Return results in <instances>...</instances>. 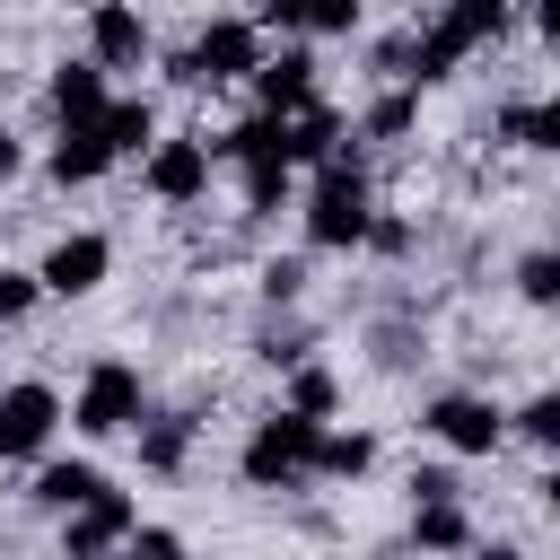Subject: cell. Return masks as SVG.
Segmentation results:
<instances>
[{
	"instance_id": "cell-1",
	"label": "cell",
	"mask_w": 560,
	"mask_h": 560,
	"mask_svg": "<svg viewBox=\"0 0 560 560\" xmlns=\"http://www.w3.org/2000/svg\"><path fill=\"white\" fill-rule=\"evenodd\" d=\"M315 446H324V420H306V411H271V420H254V438H245V481L254 490H298L306 472H315Z\"/></svg>"
},
{
	"instance_id": "cell-2",
	"label": "cell",
	"mask_w": 560,
	"mask_h": 560,
	"mask_svg": "<svg viewBox=\"0 0 560 560\" xmlns=\"http://www.w3.org/2000/svg\"><path fill=\"white\" fill-rule=\"evenodd\" d=\"M368 175H359V158H324V175H315V192H306V236L315 245H368Z\"/></svg>"
},
{
	"instance_id": "cell-3",
	"label": "cell",
	"mask_w": 560,
	"mask_h": 560,
	"mask_svg": "<svg viewBox=\"0 0 560 560\" xmlns=\"http://www.w3.org/2000/svg\"><path fill=\"white\" fill-rule=\"evenodd\" d=\"M508 26V0H446V18L429 35H411V79H446L472 44H490Z\"/></svg>"
},
{
	"instance_id": "cell-4",
	"label": "cell",
	"mask_w": 560,
	"mask_h": 560,
	"mask_svg": "<svg viewBox=\"0 0 560 560\" xmlns=\"http://www.w3.org/2000/svg\"><path fill=\"white\" fill-rule=\"evenodd\" d=\"M262 70V26L254 18H210L192 35V52H175V79L192 88H219V79H254Z\"/></svg>"
},
{
	"instance_id": "cell-5",
	"label": "cell",
	"mask_w": 560,
	"mask_h": 560,
	"mask_svg": "<svg viewBox=\"0 0 560 560\" xmlns=\"http://www.w3.org/2000/svg\"><path fill=\"white\" fill-rule=\"evenodd\" d=\"M88 438H122V429H140V368H122V359H96L88 368V385H79V411H70Z\"/></svg>"
},
{
	"instance_id": "cell-6",
	"label": "cell",
	"mask_w": 560,
	"mask_h": 560,
	"mask_svg": "<svg viewBox=\"0 0 560 560\" xmlns=\"http://www.w3.org/2000/svg\"><path fill=\"white\" fill-rule=\"evenodd\" d=\"M52 420H61V394L52 385H9L0 394V455L9 464H26V455H44V438H52Z\"/></svg>"
},
{
	"instance_id": "cell-7",
	"label": "cell",
	"mask_w": 560,
	"mask_h": 560,
	"mask_svg": "<svg viewBox=\"0 0 560 560\" xmlns=\"http://www.w3.org/2000/svg\"><path fill=\"white\" fill-rule=\"evenodd\" d=\"M88 61H105V70H140L149 61V26H140L131 0H96L88 9Z\"/></svg>"
},
{
	"instance_id": "cell-8",
	"label": "cell",
	"mask_w": 560,
	"mask_h": 560,
	"mask_svg": "<svg viewBox=\"0 0 560 560\" xmlns=\"http://www.w3.org/2000/svg\"><path fill=\"white\" fill-rule=\"evenodd\" d=\"M429 429H438L455 455H490V446L508 438L499 402H481V394H438V402H429Z\"/></svg>"
},
{
	"instance_id": "cell-9",
	"label": "cell",
	"mask_w": 560,
	"mask_h": 560,
	"mask_svg": "<svg viewBox=\"0 0 560 560\" xmlns=\"http://www.w3.org/2000/svg\"><path fill=\"white\" fill-rule=\"evenodd\" d=\"M122 534H131V499H122V490H96L88 508H70V525H61V560H105Z\"/></svg>"
},
{
	"instance_id": "cell-10",
	"label": "cell",
	"mask_w": 560,
	"mask_h": 560,
	"mask_svg": "<svg viewBox=\"0 0 560 560\" xmlns=\"http://www.w3.org/2000/svg\"><path fill=\"white\" fill-rule=\"evenodd\" d=\"M105 262H114V245H105L96 228H79V236H61V245L44 254V271H35V280H44L52 298H88V289L105 280Z\"/></svg>"
},
{
	"instance_id": "cell-11",
	"label": "cell",
	"mask_w": 560,
	"mask_h": 560,
	"mask_svg": "<svg viewBox=\"0 0 560 560\" xmlns=\"http://www.w3.org/2000/svg\"><path fill=\"white\" fill-rule=\"evenodd\" d=\"M149 192L158 201H201L210 192V140H158L149 149Z\"/></svg>"
},
{
	"instance_id": "cell-12",
	"label": "cell",
	"mask_w": 560,
	"mask_h": 560,
	"mask_svg": "<svg viewBox=\"0 0 560 560\" xmlns=\"http://www.w3.org/2000/svg\"><path fill=\"white\" fill-rule=\"evenodd\" d=\"M254 96H262V114H298V105H315V52H262V70H254Z\"/></svg>"
},
{
	"instance_id": "cell-13",
	"label": "cell",
	"mask_w": 560,
	"mask_h": 560,
	"mask_svg": "<svg viewBox=\"0 0 560 560\" xmlns=\"http://www.w3.org/2000/svg\"><path fill=\"white\" fill-rule=\"evenodd\" d=\"M44 96H52L61 122H105V105H114V96H105V61H61Z\"/></svg>"
},
{
	"instance_id": "cell-14",
	"label": "cell",
	"mask_w": 560,
	"mask_h": 560,
	"mask_svg": "<svg viewBox=\"0 0 560 560\" xmlns=\"http://www.w3.org/2000/svg\"><path fill=\"white\" fill-rule=\"evenodd\" d=\"M105 166H114L105 122H61V140H52V184H96Z\"/></svg>"
},
{
	"instance_id": "cell-15",
	"label": "cell",
	"mask_w": 560,
	"mask_h": 560,
	"mask_svg": "<svg viewBox=\"0 0 560 560\" xmlns=\"http://www.w3.org/2000/svg\"><path fill=\"white\" fill-rule=\"evenodd\" d=\"M411 542L420 551H464L472 542V516L455 499H411Z\"/></svg>"
},
{
	"instance_id": "cell-16",
	"label": "cell",
	"mask_w": 560,
	"mask_h": 560,
	"mask_svg": "<svg viewBox=\"0 0 560 560\" xmlns=\"http://www.w3.org/2000/svg\"><path fill=\"white\" fill-rule=\"evenodd\" d=\"M332 140H341V114H332L324 96L289 114V166H315V158H332Z\"/></svg>"
},
{
	"instance_id": "cell-17",
	"label": "cell",
	"mask_w": 560,
	"mask_h": 560,
	"mask_svg": "<svg viewBox=\"0 0 560 560\" xmlns=\"http://www.w3.org/2000/svg\"><path fill=\"white\" fill-rule=\"evenodd\" d=\"M192 455V411H158V420H140V464L149 472H175Z\"/></svg>"
},
{
	"instance_id": "cell-18",
	"label": "cell",
	"mask_w": 560,
	"mask_h": 560,
	"mask_svg": "<svg viewBox=\"0 0 560 560\" xmlns=\"http://www.w3.org/2000/svg\"><path fill=\"white\" fill-rule=\"evenodd\" d=\"M368 464H376V438L368 429H324V446H315V472L324 481H359Z\"/></svg>"
},
{
	"instance_id": "cell-19",
	"label": "cell",
	"mask_w": 560,
	"mask_h": 560,
	"mask_svg": "<svg viewBox=\"0 0 560 560\" xmlns=\"http://www.w3.org/2000/svg\"><path fill=\"white\" fill-rule=\"evenodd\" d=\"M96 490H105V472H96V464H44V472H35V499H44V508H61V516H70V508H88Z\"/></svg>"
},
{
	"instance_id": "cell-20",
	"label": "cell",
	"mask_w": 560,
	"mask_h": 560,
	"mask_svg": "<svg viewBox=\"0 0 560 560\" xmlns=\"http://www.w3.org/2000/svg\"><path fill=\"white\" fill-rule=\"evenodd\" d=\"M105 140H114V158H122V149H149V140H158V122H149V105H140V96H122V105H105Z\"/></svg>"
},
{
	"instance_id": "cell-21",
	"label": "cell",
	"mask_w": 560,
	"mask_h": 560,
	"mask_svg": "<svg viewBox=\"0 0 560 560\" xmlns=\"http://www.w3.org/2000/svg\"><path fill=\"white\" fill-rule=\"evenodd\" d=\"M341 402V385H332V368H298L289 376V411H306V420H324Z\"/></svg>"
},
{
	"instance_id": "cell-22",
	"label": "cell",
	"mask_w": 560,
	"mask_h": 560,
	"mask_svg": "<svg viewBox=\"0 0 560 560\" xmlns=\"http://www.w3.org/2000/svg\"><path fill=\"white\" fill-rule=\"evenodd\" d=\"M516 289H525L534 306H560V245H542V254H525V262H516Z\"/></svg>"
},
{
	"instance_id": "cell-23",
	"label": "cell",
	"mask_w": 560,
	"mask_h": 560,
	"mask_svg": "<svg viewBox=\"0 0 560 560\" xmlns=\"http://www.w3.org/2000/svg\"><path fill=\"white\" fill-rule=\"evenodd\" d=\"M289 175H298L289 158H254V166H245V201H254V210H280V192H289Z\"/></svg>"
},
{
	"instance_id": "cell-24",
	"label": "cell",
	"mask_w": 560,
	"mask_h": 560,
	"mask_svg": "<svg viewBox=\"0 0 560 560\" xmlns=\"http://www.w3.org/2000/svg\"><path fill=\"white\" fill-rule=\"evenodd\" d=\"M516 429H525L542 455H560V385H551V394H534V402L516 411Z\"/></svg>"
},
{
	"instance_id": "cell-25",
	"label": "cell",
	"mask_w": 560,
	"mask_h": 560,
	"mask_svg": "<svg viewBox=\"0 0 560 560\" xmlns=\"http://www.w3.org/2000/svg\"><path fill=\"white\" fill-rule=\"evenodd\" d=\"M368 131H376V140H402V131H411V96H402V88L376 96V105H368Z\"/></svg>"
},
{
	"instance_id": "cell-26",
	"label": "cell",
	"mask_w": 560,
	"mask_h": 560,
	"mask_svg": "<svg viewBox=\"0 0 560 560\" xmlns=\"http://www.w3.org/2000/svg\"><path fill=\"white\" fill-rule=\"evenodd\" d=\"M359 9H368V0H306V26H315V35H350Z\"/></svg>"
},
{
	"instance_id": "cell-27",
	"label": "cell",
	"mask_w": 560,
	"mask_h": 560,
	"mask_svg": "<svg viewBox=\"0 0 560 560\" xmlns=\"http://www.w3.org/2000/svg\"><path fill=\"white\" fill-rule=\"evenodd\" d=\"M35 289H44V280H26V271H9V262H0V324H18V315L35 306Z\"/></svg>"
},
{
	"instance_id": "cell-28",
	"label": "cell",
	"mask_w": 560,
	"mask_h": 560,
	"mask_svg": "<svg viewBox=\"0 0 560 560\" xmlns=\"http://www.w3.org/2000/svg\"><path fill=\"white\" fill-rule=\"evenodd\" d=\"M122 560H184V542H175V534H166V525H140V534H131V551H122Z\"/></svg>"
},
{
	"instance_id": "cell-29",
	"label": "cell",
	"mask_w": 560,
	"mask_h": 560,
	"mask_svg": "<svg viewBox=\"0 0 560 560\" xmlns=\"http://www.w3.org/2000/svg\"><path fill=\"white\" fill-rule=\"evenodd\" d=\"M525 149H551V158H560V96H542V105H534V122H525Z\"/></svg>"
},
{
	"instance_id": "cell-30",
	"label": "cell",
	"mask_w": 560,
	"mask_h": 560,
	"mask_svg": "<svg viewBox=\"0 0 560 560\" xmlns=\"http://www.w3.org/2000/svg\"><path fill=\"white\" fill-rule=\"evenodd\" d=\"M298 289H306V271H298V262H271V271H262V298H271V306H289Z\"/></svg>"
},
{
	"instance_id": "cell-31",
	"label": "cell",
	"mask_w": 560,
	"mask_h": 560,
	"mask_svg": "<svg viewBox=\"0 0 560 560\" xmlns=\"http://www.w3.org/2000/svg\"><path fill=\"white\" fill-rule=\"evenodd\" d=\"M368 245H376V254H411V228H402V219H368Z\"/></svg>"
},
{
	"instance_id": "cell-32",
	"label": "cell",
	"mask_w": 560,
	"mask_h": 560,
	"mask_svg": "<svg viewBox=\"0 0 560 560\" xmlns=\"http://www.w3.org/2000/svg\"><path fill=\"white\" fill-rule=\"evenodd\" d=\"M411 499H455V472H446V464H420V472H411Z\"/></svg>"
},
{
	"instance_id": "cell-33",
	"label": "cell",
	"mask_w": 560,
	"mask_h": 560,
	"mask_svg": "<svg viewBox=\"0 0 560 560\" xmlns=\"http://www.w3.org/2000/svg\"><path fill=\"white\" fill-rule=\"evenodd\" d=\"M254 26H306V0H254Z\"/></svg>"
},
{
	"instance_id": "cell-34",
	"label": "cell",
	"mask_w": 560,
	"mask_h": 560,
	"mask_svg": "<svg viewBox=\"0 0 560 560\" xmlns=\"http://www.w3.org/2000/svg\"><path fill=\"white\" fill-rule=\"evenodd\" d=\"M525 122H534V105H499V140H516V149H525Z\"/></svg>"
},
{
	"instance_id": "cell-35",
	"label": "cell",
	"mask_w": 560,
	"mask_h": 560,
	"mask_svg": "<svg viewBox=\"0 0 560 560\" xmlns=\"http://www.w3.org/2000/svg\"><path fill=\"white\" fill-rule=\"evenodd\" d=\"M534 18H542V35L560 44V0H534Z\"/></svg>"
},
{
	"instance_id": "cell-36",
	"label": "cell",
	"mask_w": 560,
	"mask_h": 560,
	"mask_svg": "<svg viewBox=\"0 0 560 560\" xmlns=\"http://www.w3.org/2000/svg\"><path fill=\"white\" fill-rule=\"evenodd\" d=\"M9 175H18V140L0 131V184H9Z\"/></svg>"
},
{
	"instance_id": "cell-37",
	"label": "cell",
	"mask_w": 560,
	"mask_h": 560,
	"mask_svg": "<svg viewBox=\"0 0 560 560\" xmlns=\"http://www.w3.org/2000/svg\"><path fill=\"white\" fill-rule=\"evenodd\" d=\"M542 508H551V516H560V464H551V472H542Z\"/></svg>"
},
{
	"instance_id": "cell-38",
	"label": "cell",
	"mask_w": 560,
	"mask_h": 560,
	"mask_svg": "<svg viewBox=\"0 0 560 560\" xmlns=\"http://www.w3.org/2000/svg\"><path fill=\"white\" fill-rule=\"evenodd\" d=\"M472 560H525V551H508V542H481V551H472Z\"/></svg>"
}]
</instances>
